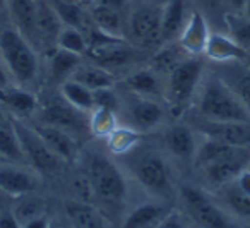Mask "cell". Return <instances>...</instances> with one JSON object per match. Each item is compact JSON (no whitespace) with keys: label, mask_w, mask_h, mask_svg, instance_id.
Instances as JSON below:
<instances>
[{"label":"cell","mask_w":250,"mask_h":228,"mask_svg":"<svg viewBox=\"0 0 250 228\" xmlns=\"http://www.w3.org/2000/svg\"><path fill=\"white\" fill-rule=\"evenodd\" d=\"M120 165L149 197L173 201L178 194L170 158L163 149L143 146L141 142L129 155L120 156Z\"/></svg>","instance_id":"cell-1"},{"label":"cell","mask_w":250,"mask_h":228,"mask_svg":"<svg viewBox=\"0 0 250 228\" xmlns=\"http://www.w3.org/2000/svg\"><path fill=\"white\" fill-rule=\"evenodd\" d=\"M190 115L208 122H250V114L240 98L211 66L199 84Z\"/></svg>","instance_id":"cell-2"},{"label":"cell","mask_w":250,"mask_h":228,"mask_svg":"<svg viewBox=\"0 0 250 228\" xmlns=\"http://www.w3.org/2000/svg\"><path fill=\"white\" fill-rule=\"evenodd\" d=\"M208 66L206 57L187 55L165 74L163 101L173 117H182L190 112Z\"/></svg>","instance_id":"cell-3"},{"label":"cell","mask_w":250,"mask_h":228,"mask_svg":"<svg viewBox=\"0 0 250 228\" xmlns=\"http://www.w3.org/2000/svg\"><path fill=\"white\" fill-rule=\"evenodd\" d=\"M84 173L93 189L94 201L110 207L124 206L129 199V177L122 165L101 153H89L84 158Z\"/></svg>","instance_id":"cell-4"},{"label":"cell","mask_w":250,"mask_h":228,"mask_svg":"<svg viewBox=\"0 0 250 228\" xmlns=\"http://www.w3.org/2000/svg\"><path fill=\"white\" fill-rule=\"evenodd\" d=\"M0 59L14 84L28 90L36 84L42 70L38 48L12 24L0 29Z\"/></svg>","instance_id":"cell-5"},{"label":"cell","mask_w":250,"mask_h":228,"mask_svg":"<svg viewBox=\"0 0 250 228\" xmlns=\"http://www.w3.org/2000/svg\"><path fill=\"white\" fill-rule=\"evenodd\" d=\"M177 197L188 220L199 228H238L233 221V214H229L214 194L202 185L180 183Z\"/></svg>","instance_id":"cell-6"},{"label":"cell","mask_w":250,"mask_h":228,"mask_svg":"<svg viewBox=\"0 0 250 228\" xmlns=\"http://www.w3.org/2000/svg\"><path fill=\"white\" fill-rule=\"evenodd\" d=\"M38 112L33 117L36 122L55 125V127L69 132L76 139L91 134L89 122H87L89 114H84V112L74 108L69 101H65V98L60 94V91H55V94H43V96L38 94Z\"/></svg>","instance_id":"cell-7"},{"label":"cell","mask_w":250,"mask_h":228,"mask_svg":"<svg viewBox=\"0 0 250 228\" xmlns=\"http://www.w3.org/2000/svg\"><path fill=\"white\" fill-rule=\"evenodd\" d=\"M163 2L137 0L129 11L127 18V40L144 50L163 45L161 42V19H163Z\"/></svg>","instance_id":"cell-8"},{"label":"cell","mask_w":250,"mask_h":228,"mask_svg":"<svg viewBox=\"0 0 250 228\" xmlns=\"http://www.w3.org/2000/svg\"><path fill=\"white\" fill-rule=\"evenodd\" d=\"M250 166V148L229 146L218 158L194 168L201 175L202 187L216 192L223 185L233 182L240 173Z\"/></svg>","instance_id":"cell-9"},{"label":"cell","mask_w":250,"mask_h":228,"mask_svg":"<svg viewBox=\"0 0 250 228\" xmlns=\"http://www.w3.org/2000/svg\"><path fill=\"white\" fill-rule=\"evenodd\" d=\"M127 96H122V110L124 112L127 122L125 124L139 131L141 134H151L154 131H160L165 125V118H167L168 107L167 103H161V100L156 98H146L139 96L125 91Z\"/></svg>","instance_id":"cell-10"},{"label":"cell","mask_w":250,"mask_h":228,"mask_svg":"<svg viewBox=\"0 0 250 228\" xmlns=\"http://www.w3.org/2000/svg\"><path fill=\"white\" fill-rule=\"evenodd\" d=\"M14 127L18 131V136L21 139L22 149H24L28 165L35 172H38L42 177H53L62 170L63 163L52 149L46 146V142L42 139V136L35 131L29 122L22 118H12Z\"/></svg>","instance_id":"cell-11"},{"label":"cell","mask_w":250,"mask_h":228,"mask_svg":"<svg viewBox=\"0 0 250 228\" xmlns=\"http://www.w3.org/2000/svg\"><path fill=\"white\" fill-rule=\"evenodd\" d=\"M144 52L146 50L130 43L129 40H113V42L89 48L86 57L117 76L118 70L130 72L136 67L143 66L144 59H146Z\"/></svg>","instance_id":"cell-12"},{"label":"cell","mask_w":250,"mask_h":228,"mask_svg":"<svg viewBox=\"0 0 250 228\" xmlns=\"http://www.w3.org/2000/svg\"><path fill=\"white\" fill-rule=\"evenodd\" d=\"M199 141H201V136L188 122L167 125L160 136V146L167 153L168 158L190 166L194 165Z\"/></svg>","instance_id":"cell-13"},{"label":"cell","mask_w":250,"mask_h":228,"mask_svg":"<svg viewBox=\"0 0 250 228\" xmlns=\"http://www.w3.org/2000/svg\"><path fill=\"white\" fill-rule=\"evenodd\" d=\"M188 124L202 137L238 148H250V122H208L190 115Z\"/></svg>","instance_id":"cell-14"},{"label":"cell","mask_w":250,"mask_h":228,"mask_svg":"<svg viewBox=\"0 0 250 228\" xmlns=\"http://www.w3.org/2000/svg\"><path fill=\"white\" fill-rule=\"evenodd\" d=\"M42 183V175L26 165L14 163H0V189H4L9 196L21 197L38 190Z\"/></svg>","instance_id":"cell-15"},{"label":"cell","mask_w":250,"mask_h":228,"mask_svg":"<svg viewBox=\"0 0 250 228\" xmlns=\"http://www.w3.org/2000/svg\"><path fill=\"white\" fill-rule=\"evenodd\" d=\"M173 207L171 201L147 196L124 214L120 228H154Z\"/></svg>","instance_id":"cell-16"},{"label":"cell","mask_w":250,"mask_h":228,"mask_svg":"<svg viewBox=\"0 0 250 228\" xmlns=\"http://www.w3.org/2000/svg\"><path fill=\"white\" fill-rule=\"evenodd\" d=\"M211 24L204 18L202 12L197 9H192L184 29L177 38V43L187 55L192 57H204V50L208 45V40L211 36Z\"/></svg>","instance_id":"cell-17"},{"label":"cell","mask_w":250,"mask_h":228,"mask_svg":"<svg viewBox=\"0 0 250 228\" xmlns=\"http://www.w3.org/2000/svg\"><path fill=\"white\" fill-rule=\"evenodd\" d=\"M124 88L125 91L139 94V96L163 100L165 77L156 69H153L149 64L139 66L130 72H127L124 79Z\"/></svg>","instance_id":"cell-18"},{"label":"cell","mask_w":250,"mask_h":228,"mask_svg":"<svg viewBox=\"0 0 250 228\" xmlns=\"http://www.w3.org/2000/svg\"><path fill=\"white\" fill-rule=\"evenodd\" d=\"M212 70L221 76V79L235 91L243 107L250 114V66L245 60H233L223 64H209Z\"/></svg>","instance_id":"cell-19"},{"label":"cell","mask_w":250,"mask_h":228,"mask_svg":"<svg viewBox=\"0 0 250 228\" xmlns=\"http://www.w3.org/2000/svg\"><path fill=\"white\" fill-rule=\"evenodd\" d=\"M35 131L42 136V139L46 142L50 149L59 156L62 161H74L79 156V144L74 136L69 132L62 131V129L55 127V125L43 124V122H31Z\"/></svg>","instance_id":"cell-20"},{"label":"cell","mask_w":250,"mask_h":228,"mask_svg":"<svg viewBox=\"0 0 250 228\" xmlns=\"http://www.w3.org/2000/svg\"><path fill=\"white\" fill-rule=\"evenodd\" d=\"M192 9H194L192 0H165L163 19H161V42H177Z\"/></svg>","instance_id":"cell-21"},{"label":"cell","mask_w":250,"mask_h":228,"mask_svg":"<svg viewBox=\"0 0 250 228\" xmlns=\"http://www.w3.org/2000/svg\"><path fill=\"white\" fill-rule=\"evenodd\" d=\"M0 103L14 115V118L26 120V118H33L36 115L40 98L28 88L12 84L5 90H0Z\"/></svg>","instance_id":"cell-22"},{"label":"cell","mask_w":250,"mask_h":228,"mask_svg":"<svg viewBox=\"0 0 250 228\" xmlns=\"http://www.w3.org/2000/svg\"><path fill=\"white\" fill-rule=\"evenodd\" d=\"M63 28L62 21L57 16L50 0H36V35H38V48H55L57 36Z\"/></svg>","instance_id":"cell-23"},{"label":"cell","mask_w":250,"mask_h":228,"mask_svg":"<svg viewBox=\"0 0 250 228\" xmlns=\"http://www.w3.org/2000/svg\"><path fill=\"white\" fill-rule=\"evenodd\" d=\"M204 57L209 64L233 62V60H245L247 52L225 31H211Z\"/></svg>","instance_id":"cell-24"},{"label":"cell","mask_w":250,"mask_h":228,"mask_svg":"<svg viewBox=\"0 0 250 228\" xmlns=\"http://www.w3.org/2000/svg\"><path fill=\"white\" fill-rule=\"evenodd\" d=\"M93 26L101 33L111 38L127 40V18L129 11H117V9L101 7V5H87Z\"/></svg>","instance_id":"cell-25"},{"label":"cell","mask_w":250,"mask_h":228,"mask_svg":"<svg viewBox=\"0 0 250 228\" xmlns=\"http://www.w3.org/2000/svg\"><path fill=\"white\" fill-rule=\"evenodd\" d=\"M7 16L11 24L22 33L38 48L36 35V0H7Z\"/></svg>","instance_id":"cell-26"},{"label":"cell","mask_w":250,"mask_h":228,"mask_svg":"<svg viewBox=\"0 0 250 228\" xmlns=\"http://www.w3.org/2000/svg\"><path fill=\"white\" fill-rule=\"evenodd\" d=\"M67 223L74 228H110L104 213L87 201H70L65 206Z\"/></svg>","instance_id":"cell-27"},{"label":"cell","mask_w":250,"mask_h":228,"mask_svg":"<svg viewBox=\"0 0 250 228\" xmlns=\"http://www.w3.org/2000/svg\"><path fill=\"white\" fill-rule=\"evenodd\" d=\"M70 79L77 81L81 83L83 86H86L87 90L91 91H96L101 90V88H111V86H117V76L113 72H110L108 69L104 67L98 66L96 62L93 60H83L79 64L74 74L70 76Z\"/></svg>","instance_id":"cell-28"},{"label":"cell","mask_w":250,"mask_h":228,"mask_svg":"<svg viewBox=\"0 0 250 228\" xmlns=\"http://www.w3.org/2000/svg\"><path fill=\"white\" fill-rule=\"evenodd\" d=\"M0 160L4 163L29 166L12 118L11 120L4 118L0 122Z\"/></svg>","instance_id":"cell-29"},{"label":"cell","mask_w":250,"mask_h":228,"mask_svg":"<svg viewBox=\"0 0 250 228\" xmlns=\"http://www.w3.org/2000/svg\"><path fill=\"white\" fill-rule=\"evenodd\" d=\"M84 59H86V57L76 55V53L65 52V50H60L55 46V48L48 53V64H46L50 79L59 88L63 81L70 79L74 70L79 67V64L83 62Z\"/></svg>","instance_id":"cell-30"},{"label":"cell","mask_w":250,"mask_h":228,"mask_svg":"<svg viewBox=\"0 0 250 228\" xmlns=\"http://www.w3.org/2000/svg\"><path fill=\"white\" fill-rule=\"evenodd\" d=\"M144 134H141L139 131H136L130 125L124 124L118 125L106 139H104V146H106L108 153H111L113 156H125L129 155L130 151L137 148L143 142Z\"/></svg>","instance_id":"cell-31"},{"label":"cell","mask_w":250,"mask_h":228,"mask_svg":"<svg viewBox=\"0 0 250 228\" xmlns=\"http://www.w3.org/2000/svg\"><path fill=\"white\" fill-rule=\"evenodd\" d=\"M214 196L229 214L240 218H250V196H247L245 192L238 189L235 180L216 190Z\"/></svg>","instance_id":"cell-32"},{"label":"cell","mask_w":250,"mask_h":228,"mask_svg":"<svg viewBox=\"0 0 250 228\" xmlns=\"http://www.w3.org/2000/svg\"><path fill=\"white\" fill-rule=\"evenodd\" d=\"M59 91H60V94L65 98V101H69L74 108L84 112V114H89L94 108L93 91L87 90L86 86H83V84L77 83V81H74V79L63 81L59 86Z\"/></svg>","instance_id":"cell-33"},{"label":"cell","mask_w":250,"mask_h":228,"mask_svg":"<svg viewBox=\"0 0 250 228\" xmlns=\"http://www.w3.org/2000/svg\"><path fill=\"white\" fill-rule=\"evenodd\" d=\"M89 132L93 137L96 139H106L115 129L118 127V114L113 110H108V108H101V107H94L89 112Z\"/></svg>","instance_id":"cell-34"},{"label":"cell","mask_w":250,"mask_h":228,"mask_svg":"<svg viewBox=\"0 0 250 228\" xmlns=\"http://www.w3.org/2000/svg\"><path fill=\"white\" fill-rule=\"evenodd\" d=\"M12 213L24 225L28 221L35 220V218L46 214V203L43 197L36 196L35 192L26 194V196L16 197L14 204H12Z\"/></svg>","instance_id":"cell-35"},{"label":"cell","mask_w":250,"mask_h":228,"mask_svg":"<svg viewBox=\"0 0 250 228\" xmlns=\"http://www.w3.org/2000/svg\"><path fill=\"white\" fill-rule=\"evenodd\" d=\"M55 46L60 50H65V52L86 57L87 50H89V42H87V35L83 29L72 28V26H63L60 29L59 36H57Z\"/></svg>","instance_id":"cell-36"},{"label":"cell","mask_w":250,"mask_h":228,"mask_svg":"<svg viewBox=\"0 0 250 228\" xmlns=\"http://www.w3.org/2000/svg\"><path fill=\"white\" fill-rule=\"evenodd\" d=\"M192 5L204 14L212 31L226 33V9L225 0H192Z\"/></svg>","instance_id":"cell-37"},{"label":"cell","mask_w":250,"mask_h":228,"mask_svg":"<svg viewBox=\"0 0 250 228\" xmlns=\"http://www.w3.org/2000/svg\"><path fill=\"white\" fill-rule=\"evenodd\" d=\"M226 33L250 55V18L245 14L226 16Z\"/></svg>","instance_id":"cell-38"},{"label":"cell","mask_w":250,"mask_h":228,"mask_svg":"<svg viewBox=\"0 0 250 228\" xmlns=\"http://www.w3.org/2000/svg\"><path fill=\"white\" fill-rule=\"evenodd\" d=\"M94 96V107L108 108V110H113L120 115L122 110V94L117 91V88H101V90L93 91Z\"/></svg>","instance_id":"cell-39"},{"label":"cell","mask_w":250,"mask_h":228,"mask_svg":"<svg viewBox=\"0 0 250 228\" xmlns=\"http://www.w3.org/2000/svg\"><path fill=\"white\" fill-rule=\"evenodd\" d=\"M154 228H190V223H188L187 214L173 207Z\"/></svg>","instance_id":"cell-40"},{"label":"cell","mask_w":250,"mask_h":228,"mask_svg":"<svg viewBox=\"0 0 250 228\" xmlns=\"http://www.w3.org/2000/svg\"><path fill=\"white\" fill-rule=\"evenodd\" d=\"M93 4L108 9H117V11H130L134 0H94Z\"/></svg>","instance_id":"cell-41"},{"label":"cell","mask_w":250,"mask_h":228,"mask_svg":"<svg viewBox=\"0 0 250 228\" xmlns=\"http://www.w3.org/2000/svg\"><path fill=\"white\" fill-rule=\"evenodd\" d=\"M247 7V0H225L226 14H243Z\"/></svg>","instance_id":"cell-42"},{"label":"cell","mask_w":250,"mask_h":228,"mask_svg":"<svg viewBox=\"0 0 250 228\" xmlns=\"http://www.w3.org/2000/svg\"><path fill=\"white\" fill-rule=\"evenodd\" d=\"M235 183L238 185V189L242 190V192H245L247 196H250V166L245 168L238 177H236Z\"/></svg>","instance_id":"cell-43"},{"label":"cell","mask_w":250,"mask_h":228,"mask_svg":"<svg viewBox=\"0 0 250 228\" xmlns=\"http://www.w3.org/2000/svg\"><path fill=\"white\" fill-rule=\"evenodd\" d=\"M0 228H22V223L14 216L12 211H7L0 216Z\"/></svg>","instance_id":"cell-44"},{"label":"cell","mask_w":250,"mask_h":228,"mask_svg":"<svg viewBox=\"0 0 250 228\" xmlns=\"http://www.w3.org/2000/svg\"><path fill=\"white\" fill-rule=\"evenodd\" d=\"M53 223V220L48 216V214H43V216H38L35 220L28 221V223L22 225V228H50Z\"/></svg>","instance_id":"cell-45"},{"label":"cell","mask_w":250,"mask_h":228,"mask_svg":"<svg viewBox=\"0 0 250 228\" xmlns=\"http://www.w3.org/2000/svg\"><path fill=\"white\" fill-rule=\"evenodd\" d=\"M16 197L9 196L4 189H0V216L7 211H12V204H14Z\"/></svg>","instance_id":"cell-46"},{"label":"cell","mask_w":250,"mask_h":228,"mask_svg":"<svg viewBox=\"0 0 250 228\" xmlns=\"http://www.w3.org/2000/svg\"><path fill=\"white\" fill-rule=\"evenodd\" d=\"M12 77L9 76L7 69H5L4 62H2V59H0V90H5V88L12 86Z\"/></svg>","instance_id":"cell-47"},{"label":"cell","mask_w":250,"mask_h":228,"mask_svg":"<svg viewBox=\"0 0 250 228\" xmlns=\"http://www.w3.org/2000/svg\"><path fill=\"white\" fill-rule=\"evenodd\" d=\"M0 14H7V0H0Z\"/></svg>","instance_id":"cell-48"},{"label":"cell","mask_w":250,"mask_h":228,"mask_svg":"<svg viewBox=\"0 0 250 228\" xmlns=\"http://www.w3.org/2000/svg\"><path fill=\"white\" fill-rule=\"evenodd\" d=\"M243 14L247 16V18H250V0H247V7H245V12Z\"/></svg>","instance_id":"cell-49"},{"label":"cell","mask_w":250,"mask_h":228,"mask_svg":"<svg viewBox=\"0 0 250 228\" xmlns=\"http://www.w3.org/2000/svg\"><path fill=\"white\" fill-rule=\"evenodd\" d=\"M77 2H81V4H84V5H91L94 0H77Z\"/></svg>","instance_id":"cell-50"},{"label":"cell","mask_w":250,"mask_h":228,"mask_svg":"<svg viewBox=\"0 0 250 228\" xmlns=\"http://www.w3.org/2000/svg\"><path fill=\"white\" fill-rule=\"evenodd\" d=\"M50 228H62V225H59V223H57V221H53L52 227H50Z\"/></svg>","instance_id":"cell-51"},{"label":"cell","mask_w":250,"mask_h":228,"mask_svg":"<svg viewBox=\"0 0 250 228\" xmlns=\"http://www.w3.org/2000/svg\"><path fill=\"white\" fill-rule=\"evenodd\" d=\"M4 118H5V115H4V112H2V110H0V122H2V120H4Z\"/></svg>","instance_id":"cell-52"},{"label":"cell","mask_w":250,"mask_h":228,"mask_svg":"<svg viewBox=\"0 0 250 228\" xmlns=\"http://www.w3.org/2000/svg\"><path fill=\"white\" fill-rule=\"evenodd\" d=\"M62 228H74V227L70 223H65V225H62Z\"/></svg>","instance_id":"cell-53"},{"label":"cell","mask_w":250,"mask_h":228,"mask_svg":"<svg viewBox=\"0 0 250 228\" xmlns=\"http://www.w3.org/2000/svg\"><path fill=\"white\" fill-rule=\"evenodd\" d=\"M245 62H247V64H249V66H250V55H249V57H247V59H245Z\"/></svg>","instance_id":"cell-54"},{"label":"cell","mask_w":250,"mask_h":228,"mask_svg":"<svg viewBox=\"0 0 250 228\" xmlns=\"http://www.w3.org/2000/svg\"><path fill=\"white\" fill-rule=\"evenodd\" d=\"M147 2H149V0H147ZM151 2H158V0H151Z\"/></svg>","instance_id":"cell-55"}]
</instances>
